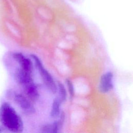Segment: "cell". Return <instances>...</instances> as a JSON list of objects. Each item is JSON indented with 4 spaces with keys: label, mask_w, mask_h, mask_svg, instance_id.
Segmentation results:
<instances>
[{
    "label": "cell",
    "mask_w": 133,
    "mask_h": 133,
    "mask_svg": "<svg viewBox=\"0 0 133 133\" xmlns=\"http://www.w3.org/2000/svg\"><path fill=\"white\" fill-rule=\"evenodd\" d=\"M13 59L19 64V68L32 74L33 64L31 60L21 52H16L11 54Z\"/></svg>",
    "instance_id": "277c9868"
},
{
    "label": "cell",
    "mask_w": 133,
    "mask_h": 133,
    "mask_svg": "<svg viewBox=\"0 0 133 133\" xmlns=\"http://www.w3.org/2000/svg\"><path fill=\"white\" fill-rule=\"evenodd\" d=\"M2 131V130H1V128H0V132H1Z\"/></svg>",
    "instance_id": "7c38bea8"
},
{
    "label": "cell",
    "mask_w": 133,
    "mask_h": 133,
    "mask_svg": "<svg viewBox=\"0 0 133 133\" xmlns=\"http://www.w3.org/2000/svg\"><path fill=\"white\" fill-rule=\"evenodd\" d=\"M14 78L22 88L33 82L32 73L28 72L20 68H18L14 73Z\"/></svg>",
    "instance_id": "5b68a950"
},
{
    "label": "cell",
    "mask_w": 133,
    "mask_h": 133,
    "mask_svg": "<svg viewBox=\"0 0 133 133\" xmlns=\"http://www.w3.org/2000/svg\"><path fill=\"white\" fill-rule=\"evenodd\" d=\"M61 103L58 98H56L54 100L50 112V116L51 117L56 118L59 116L60 113V107Z\"/></svg>",
    "instance_id": "9c48e42d"
},
{
    "label": "cell",
    "mask_w": 133,
    "mask_h": 133,
    "mask_svg": "<svg viewBox=\"0 0 133 133\" xmlns=\"http://www.w3.org/2000/svg\"><path fill=\"white\" fill-rule=\"evenodd\" d=\"M113 74L111 72H108L102 75L100 78L99 90L102 93H107L113 88Z\"/></svg>",
    "instance_id": "8992f818"
},
{
    "label": "cell",
    "mask_w": 133,
    "mask_h": 133,
    "mask_svg": "<svg viewBox=\"0 0 133 133\" xmlns=\"http://www.w3.org/2000/svg\"><path fill=\"white\" fill-rule=\"evenodd\" d=\"M24 95L32 101H37L39 98V93L36 86L32 82L22 88Z\"/></svg>",
    "instance_id": "52a82bcc"
},
{
    "label": "cell",
    "mask_w": 133,
    "mask_h": 133,
    "mask_svg": "<svg viewBox=\"0 0 133 133\" xmlns=\"http://www.w3.org/2000/svg\"><path fill=\"white\" fill-rule=\"evenodd\" d=\"M58 97H57L61 103L64 102L66 99L67 94L66 89L64 85L60 82H58Z\"/></svg>",
    "instance_id": "30bf717a"
},
{
    "label": "cell",
    "mask_w": 133,
    "mask_h": 133,
    "mask_svg": "<svg viewBox=\"0 0 133 133\" xmlns=\"http://www.w3.org/2000/svg\"><path fill=\"white\" fill-rule=\"evenodd\" d=\"M31 57L34 60L36 67L38 69L45 85L52 94L56 93L57 91V86L50 74L44 68L42 63L37 56L34 54H32L31 55Z\"/></svg>",
    "instance_id": "3957f363"
},
{
    "label": "cell",
    "mask_w": 133,
    "mask_h": 133,
    "mask_svg": "<svg viewBox=\"0 0 133 133\" xmlns=\"http://www.w3.org/2000/svg\"><path fill=\"white\" fill-rule=\"evenodd\" d=\"M0 123L11 132H21L23 130L22 118L14 107L7 102H3L0 105Z\"/></svg>",
    "instance_id": "6da1fadb"
},
{
    "label": "cell",
    "mask_w": 133,
    "mask_h": 133,
    "mask_svg": "<svg viewBox=\"0 0 133 133\" xmlns=\"http://www.w3.org/2000/svg\"><path fill=\"white\" fill-rule=\"evenodd\" d=\"M65 83L67 85L68 88V91L70 95V97L71 99H72L73 97H74V88H73V84L69 79H65Z\"/></svg>",
    "instance_id": "8fae6325"
},
{
    "label": "cell",
    "mask_w": 133,
    "mask_h": 133,
    "mask_svg": "<svg viewBox=\"0 0 133 133\" xmlns=\"http://www.w3.org/2000/svg\"><path fill=\"white\" fill-rule=\"evenodd\" d=\"M6 96L12 100L26 114H32L35 111L32 102L24 95L14 90L10 89L7 91Z\"/></svg>",
    "instance_id": "7a4b0ae2"
},
{
    "label": "cell",
    "mask_w": 133,
    "mask_h": 133,
    "mask_svg": "<svg viewBox=\"0 0 133 133\" xmlns=\"http://www.w3.org/2000/svg\"><path fill=\"white\" fill-rule=\"evenodd\" d=\"M58 121L55 122L51 124H46L42 126L41 131L44 133H56L61 128Z\"/></svg>",
    "instance_id": "ba28073f"
}]
</instances>
